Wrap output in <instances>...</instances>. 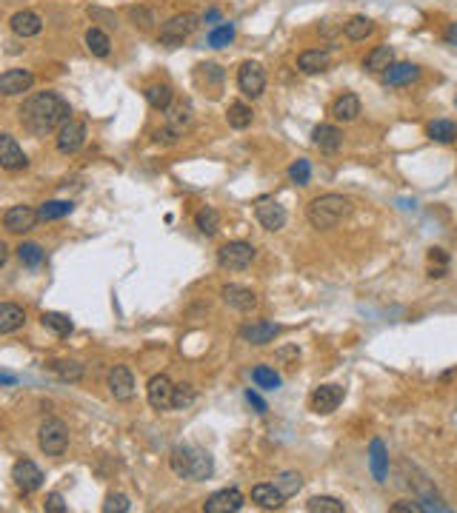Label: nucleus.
<instances>
[{
	"label": "nucleus",
	"mask_w": 457,
	"mask_h": 513,
	"mask_svg": "<svg viewBox=\"0 0 457 513\" xmlns=\"http://www.w3.org/2000/svg\"><path fill=\"white\" fill-rule=\"evenodd\" d=\"M18 114H20V125L32 137H46L58 132L66 120H72V106L58 92H34L23 100Z\"/></svg>",
	"instance_id": "1"
},
{
	"label": "nucleus",
	"mask_w": 457,
	"mask_h": 513,
	"mask_svg": "<svg viewBox=\"0 0 457 513\" xmlns=\"http://www.w3.org/2000/svg\"><path fill=\"white\" fill-rule=\"evenodd\" d=\"M172 474L180 477V479H192V482H203L212 477L215 470V462L212 456L200 451V448H192V445H175L172 448Z\"/></svg>",
	"instance_id": "2"
},
{
	"label": "nucleus",
	"mask_w": 457,
	"mask_h": 513,
	"mask_svg": "<svg viewBox=\"0 0 457 513\" xmlns=\"http://www.w3.org/2000/svg\"><path fill=\"white\" fill-rule=\"evenodd\" d=\"M349 214H352V200L343 194H323V197H314L309 203V223L320 231L335 228L340 220L349 217Z\"/></svg>",
	"instance_id": "3"
},
{
	"label": "nucleus",
	"mask_w": 457,
	"mask_h": 513,
	"mask_svg": "<svg viewBox=\"0 0 457 513\" xmlns=\"http://www.w3.org/2000/svg\"><path fill=\"white\" fill-rule=\"evenodd\" d=\"M37 445L46 456H60L69 448V427L60 419H46L37 431Z\"/></svg>",
	"instance_id": "4"
},
{
	"label": "nucleus",
	"mask_w": 457,
	"mask_h": 513,
	"mask_svg": "<svg viewBox=\"0 0 457 513\" xmlns=\"http://www.w3.org/2000/svg\"><path fill=\"white\" fill-rule=\"evenodd\" d=\"M258 256L255 245L252 242H243V240H232L226 242L220 251H218V263L223 271H243L252 266V260Z\"/></svg>",
	"instance_id": "5"
},
{
	"label": "nucleus",
	"mask_w": 457,
	"mask_h": 513,
	"mask_svg": "<svg viewBox=\"0 0 457 513\" xmlns=\"http://www.w3.org/2000/svg\"><path fill=\"white\" fill-rule=\"evenodd\" d=\"M194 29H197V18H194L192 12H183V15L169 18V20H166V23L160 26L157 40H160V46L175 49V46H183V40H186Z\"/></svg>",
	"instance_id": "6"
},
{
	"label": "nucleus",
	"mask_w": 457,
	"mask_h": 513,
	"mask_svg": "<svg viewBox=\"0 0 457 513\" xmlns=\"http://www.w3.org/2000/svg\"><path fill=\"white\" fill-rule=\"evenodd\" d=\"M237 89L246 95V97H260L263 89H266V71L260 63L255 60H246L240 69H237Z\"/></svg>",
	"instance_id": "7"
},
{
	"label": "nucleus",
	"mask_w": 457,
	"mask_h": 513,
	"mask_svg": "<svg viewBox=\"0 0 457 513\" xmlns=\"http://www.w3.org/2000/svg\"><path fill=\"white\" fill-rule=\"evenodd\" d=\"M12 479H15V488L20 493H34V491L44 488V470H40L32 459H18L12 467Z\"/></svg>",
	"instance_id": "8"
},
{
	"label": "nucleus",
	"mask_w": 457,
	"mask_h": 513,
	"mask_svg": "<svg viewBox=\"0 0 457 513\" xmlns=\"http://www.w3.org/2000/svg\"><path fill=\"white\" fill-rule=\"evenodd\" d=\"M172 394H175V385L166 374H154L146 385V399L154 411H169L172 408Z\"/></svg>",
	"instance_id": "9"
},
{
	"label": "nucleus",
	"mask_w": 457,
	"mask_h": 513,
	"mask_svg": "<svg viewBox=\"0 0 457 513\" xmlns=\"http://www.w3.org/2000/svg\"><path fill=\"white\" fill-rule=\"evenodd\" d=\"M86 143V123L80 120H66L60 128H58V151L63 154H74L83 149Z\"/></svg>",
	"instance_id": "10"
},
{
	"label": "nucleus",
	"mask_w": 457,
	"mask_h": 513,
	"mask_svg": "<svg viewBox=\"0 0 457 513\" xmlns=\"http://www.w3.org/2000/svg\"><path fill=\"white\" fill-rule=\"evenodd\" d=\"M255 217L266 231H280L286 226V208L272 197H260L255 205Z\"/></svg>",
	"instance_id": "11"
},
{
	"label": "nucleus",
	"mask_w": 457,
	"mask_h": 513,
	"mask_svg": "<svg viewBox=\"0 0 457 513\" xmlns=\"http://www.w3.org/2000/svg\"><path fill=\"white\" fill-rule=\"evenodd\" d=\"M220 296H223V303H226L229 308H234V311H240V314H249V311L258 308V294H255L252 288H246V285H237V282L223 285Z\"/></svg>",
	"instance_id": "12"
},
{
	"label": "nucleus",
	"mask_w": 457,
	"mask_h": 513,
	"mask_svg": "<svg viewBox=\"0 0 457 513\" xmlns=\"http://www.w3.org/2000/svg\"><path fill=\"white\" fill-rule=\"evenodd\" d=\"M109 394L117 399V402H129L135 397V376L126 365H114L109 371Z\"/></svg>",
	"instance_id": "13"
},
{
	"label": "nucleus",
	"mask_w": 457,
	"mask_h": 513,
	"mask_svg": "<svg viewBox=\"0 0 457 513\" xmlns=\"http://www.w3.org/2000/svg\"><path fill=\"white\" fill-rule=\"evenodd\" d=\"M277 334H280V328L269 320H255V322L240 325V339L249 342V346H269Z\"/></svg>",
	"instance_id": "14"
},
{
	"label": "nucleus",
	"mask_w": 457,
	"mask_h": 513,
	"mask_svg": "<svg viewBox=\"0 0 457 513\" xmlns=\"http://www.w3.org/2000/svg\"><path fill=\"white\" fill-rule=\"evenodd\" d=\"M34 83V74L29 69H9L0 74V95L4 97H15V95H23L32 89Z\"/></svg>",
	"instance_id": "15"
},
{
	"label": "nucleus",
	"mask_w": 457,
	"mask_h": 513,
	"mask_svg": "<svg viewBox=\"0 0 457 513\" xmlns=\"http://www.w3.org/2000/svg\"><path fill=\"white\" fill-rule=\"evenodd\" d=\"M240 507H243V493L237 488H223V491L212 493L203 505L206 513H237Z\"/></svg>",
	"instance_id": "16"
},
{
	"label": "nucleus",
	"mask_w": 457,
	"mask_h": 513,
	"mask_svg": "<svg viewBox=\"0 0 457 513\" xmlns=\"http://www.w3.org/2000/svg\"><path fill=\"white\" fill-rule=\"evenodd\" d=\"M4 226L6 231L12 234H23V231H32L37 226V211L32 205H12L6 214H4Z\"/></svg>",
	"instance_id": "17"
},
{
	"label": "nucleus",
	"mask_w": 457,
	"mask_h": 513,
	"mask_svg": "<svg viewBox=\"0 0 457 513\" xmlns=\"http://www.w3.org/2000/svg\"><path fill=\"white\" fill-rule=\"evenodd\" d=\"M26 165H29V160H26L23 149L18 146V140H15L12 135H4V132H0V168H6V171H20V168H26Z\"/></svg>",
	"instance_id": "18"
},
{
	"label": "nucleus",
	"mask_w": 457,
	"mask_h": 513,
	"mask_svg": "<svg viewBox=\"0 0 457 513\" xmlns=\"http://www.w3.org/2000/svg\"><path fill=\"white\" fill-rule=\"evenodd\" d=\"M340 402H343V388H340V385H320V388H314V394H312V411L320 413V416L338 411Z\"/></svg>",
	"instance_id": "19"
},
{
	"label": "nucleus",
	"mask_w": 457,
	"mask_h": 513,
	"mask_svg": "<svg viewBox=\"0 0 457 513\" xmlns=\"http://www.w3.org/2000/svg\"><path fill=\"white\" fill-rule=\"evenodd\" d=\"M312 140H314V146L320 149V151H326V154H335L340 146H343V132L338 125H329V123H320L314 132H312Z\"/></svg>",
	"instance_id": "20"
},
{
	"label": "nucleus",
	"mask_w": 457,
	"mask_h": 513,
	"mask_svg": "<svg viewBox=\"0 0 457 513\" xmlns=\"http://www.w3.org/2000/svg\"><path fill=\"white\" fill-rule=\"evenodd\" d=\"M9 26H12V32H15L18 37H34V34L44 32V18H40L37 12L23 9V12H15V15H12Z\"/></svg>",
	"instance_id": "21"
},
{
	"label": "nucleus",
	"mask_w": 457,
	"mask_h": 513,
	"mask_svg": "<svg viewBox=\"0 0 457 513\" xmlns=\"http://www.w3.org/2000/svg\"><path fill=\"white\" fill-rule=\"evenodd\" d=\"M369 467H371V477L378 482H386L389 477V451L380 439H371L369 445Z\"/></svg>",
	"instance_id": "22"
},
{
	"label": "nucleus",
	"mask_w": 457,
	"mask_h": 513,
	"mask_svg": "<svg viewBox=\"0 0 457 513\" xmlns=\"http://www.w3.org/2000/svg\"><path fill=\"white\" fill-rule=\"evenodd\" d=\"M380 77L386 86H409L420 77V69L414 63H392L386 71H380Z\"/></svg>",
	"instance_id": "23"
},
{
	"label": "nucleus",
	"mask_w": 457,
	"mask_h": 513,
	"mask_svg": "<svg viewBox=\"0 0 457 513\" xmlns=\"http://www.w3.org/2000/svg\"><path fill=\"white\" fill-rule=\"evenodd\" d=\"M357 114H360V97L352 92H343L335 103H331V117L338 123H355Z\"/></svg>",
	"instance_id": "24"
},
{
	"label": "nucleus",
	"mask_w": 457,
	"mask_h": 513,
	"mask_svg": "<svg viewBox=\"0 0 457 513\" xmlns=\"http://www.w3.org/2000/svg\"><path fill=\"white\" fill-rule=\"evenodd\" d=\"M252 502H258L263 510H277V507H283L286 496L280 493V488L274 482H260L252 488Z\"/></svg>",
	"instance_id": "25"
},
{
	"label": "nucleus",
	"mask_w": 457,
	"mask_h": 513,
	"mask_svg": "<svg viewBox=\"0 0 457 513\" xmlns=\"http://www.w3.org/2000/svg\"><path fill=\"white\" fill-rule=\"evenodd\" d=\"M331 66V55L326 52V49H309V52H303L300 57H298V69L303 71V74H320V71H326Z\"/></svg>",
	"instance_id": "26"
},
{
	"label": "nucleus",
	"mask_w": 457,
	"mask_h": 513,
	"mask_svg": "<svg viewBox=\"0 0 457 513\" xmlns=\"http://www.w3.org/2000/svg\"><path fill=\"white\" fill-rule=\"evenodd\" d=\"M166 111H169V123H166V128H169L175 137H183V132L192 128V106L178 103V106H169Z\"/></svg>",
	"instance_id": "27"
},
{
	"label": "nucleus",
	"mask_w": 457,
	"mask_h": 513,
	"mask_svg": "<svg viewBox=\"0 0 457 513\" xmlns=\"http://www.w3.org/2000/svg\"><path fill=\"white\" fill-rule=\"evenodd\" d=\"M26 322V311L15 303H0V334H15Z\"/></svg>",
	"instance_id": "28"
},
{
	"label": "nucleus",
	"mask_w": 457,
	"mask_h": 513,
	"mask_svg": "<svg viewBox=\"0 0 457 513\" xmlns=\"http://www.w3.org/2000/svg\"><path fill=\"white\" fill-rule=\"evenodd\" d=\"M392 63H395V52H392V46H375V49H371V52L366 55L363 69H366V71H371V74H380V71H386Z\"/></svg>",
	"instance_id": "29"
},
{
	"label": "nucleus",
	"mask_w": 457,
	"mask_h": 513,
	"mask_svg": "<svg viewBox=\"0 0 457 513\" xmlns=\"http://www.w3.org/2000/svg\"><path fill=\"white\" fill-rule=\"evenodd\" d=\"M146 103L154 109V111H166L172 106V86H166V83H152V86H146Z\"/></svg>",
	"instance_id": "30"
},
{
	"label": "nucleus",
	"mask_w": 457,
	"mask_h": 513,
	"mask_svg": "<svg viewBox=\"0 0 457 513\" xmlns=\"http://www.w3.org/2000/svg\"><path fill=\"white\" fill-rule=\"evenodd\" d=\"M72 211H74V203H72V200H46L44 205L37 208V220H44V223H52V220L69 217Z\"/></svg>",
	"instance_id": "31"
},
{
	"label": "nucleus",
	"mask_w": 457,
	"mask_h": 513,
	"mask_svg": "<svg viewBox=\"0 0 457 513\" xmlns=\"http://www.w3.org/2000/svg\"><path fill=\"white\" fill-rule=\"evenodd\" d=\"M194 228L200 231V234H206V237H215L218 234V228H220V214L215 211V208H200L197 214H194Z\"/></svg>",
	"instance_id": "32"
},
{
	"label": "nucleus",
	"mask_w": 457,
	"mask_h": 513,
	"mask_svg": "<svg viewBox=\"0 0 457 513\" xmlns=\"http://www.w3.org/2000/svg\"><path fill=\"white\" fill-rule=\"evenodd\" d=\"M371 32H375V23H371L366 15H355V18H349L346 23H343V34L349 37V40H366Z\"/></svg>",
	"instance_id": "33"
},
{
	"label": "nucleus",
	"mask_w": 457,
	"mask_h": 513,
	"mask_svg": "<svg viewBox=\"0 0 457 513\" xmlns=\"http://www.w3.org/2000/svg\"><path fill=\"white\" fill-rule=\"evenodd\" d=\"M252 117H255V111H252V106H246V103H232L229 106V111H226V120H229V125L232 128H237V132H243V128H249L252 125Z\"/></svg>",
	"instance_id": "34"
},
{
	"label": "nucleus",
	"mask_w": 457,
	"mask_h": 513,
	"mask_svg": "<svg viewBox=\"0 0 457 513\" xmlns=\"http://www.w3.org/2000/svg\"><path fill=\"white\" fill-rule=\"evenodd\" d=\"M429 137L437 143H454L457 140V123L451 120H432L429 123Z\"/></svg>",
	"instance_id": "35"
},
{
	"label": "nucleus",
	"mask_w": 457,
	"mask_h": 513,
	"mask_svg": "<svg viewBox=\"0 0 457 513\" xmlns=\"http://www.w3.org/2000/svg\"><path fill=\"white\" fill-rule=\"evenodd\" d=\"M44 256H46V251L40 248L37 242H20V245H18V260H20L26 268H37L40 263H44Z\"/></svg>",
	"instance_id": "36"
},
{
	"label": "nucleus",
	"mask_w": 457,
	"mask_h": 513,
	"mask_svg": "<svg viewBox=\"0 0 457 513\" xmlns=\"http://www.w3.org/2000/svg\"><path fill=\"white\" fill-rule=\"evenodd\" d=\"M86 46H89V52H92L95 57H106V55L112 52V40H109L106 32L89 29V32H86Z\"/></svg>",
	"instance_id": "37"
},
{
	"label": "nucleus",
	"mask_w": 457,
	"mask_h": 513,
	"mask_svg": "<svg viewBox=\"0 0 457 513\" xmlns=\"http://www.w3.org/2000/svg\"><path fill=\"white\" fill-rule=\"evenodd\" d=\"M306 510H309V513H343L346 507H343V502L335 499V496H312V499L306 502Z\"/></svg>",
	"instance_id": "38"
},
{
	"label": "nucleus",
	"mask_w": 457,
	"mask_h": 513,
	"mask_svg": "<svg viewBox=\"0 0 457 513\" xmlns=\"http://www.w3.org/2000/svg\"><path fill=\"white\" fill-rule=\"evenodd\" d=\"M44 328H49V331L58 334V336H69V334L74 331L72 320H69L66 314H58V311H46V314H44Z\"/></svg>",
	"instance_id": "39"
},
{
	"label": "nucleus",
	"mask_w": 457,
	"mask_h": 513,
	"mask_svg": "<svg viewBox=\"0 0 457 513\" xmlns=\"http://www.w3.org/2000/svg\"><path fill=\"white\" fill-rule=\"evenodd\" d=\"M52 371H55L63 382H80V379H83V365L74 362V360H55V362H52Z\"/></svg>",
	"instance_id": "40"
},
{
	"label": "nucleus",
	"mask_w": 457,
	"mask_h": 513,
	"mask_svg": "<svg viewBox=\"0 0 457 513\" xmlns=\"http://www.w3.org/2000/svg\"><path fill=\"white\" fill-rule=\"evenodd\" d=\"M252 379H255L258 388H263V391H277L280 388V374L272 371V368H266V365H258L252 371Z\"/></svg>",
	"instance_id": "41"
},
{
	"label": "nucleus",
	"mask_w": 457,
	"mask_h": 513,
	"mask_svg": "<svg viewBox=\"0 0 457 513\" xmlns=\"http://www.w3.org/2000/svg\"><path fill=\"white\" fill-rule=\"evenodd\" d=\"M194 399H197V391L192 388L189 382H180V385H175V394H172V408H178V411H186V408H192V405H194Z\"/></svg>",
	"instance_id": "42"
},
{
	"label": "nucleus",
	"mask_w": 457,
	"mask_h": 513,
	"mask_svg": "<svg viewBox=\"0 0 457 513\" xmlns=\"http://www.w3.org/2000/svg\"><path fill=\"white\" fill-rule=\"evenodd\" d=\"M274 485H277L280 493L289 499V496H295V493L303 488V479H300V474H295V470H283V474L274 479Z\"/></svg>",
	"instance_id": "43"
},
{
	"label": "nucleus",
	"mask_w": 457,
	"mask_h": 513,
	"mask_svg": "<svg viewBox=\"0 0 457 513\" xmlns=\"http://www.w3.org/2000/svg\"><path fill=\"white\" fill-rule=\"evenodd\" d=\"M232 40H234V26H232V23H220V26H215V29L209 32V46H215V49L229 46Z\"/></svg>",
	"instance_id": "44"
},
{
	"label": "nucleus",
	"mask_w": 457,
	"mask_h": 513,
	"mask_svg": "<svg viewBox=\"0 0 457 513\" xmlns=\"http://www.w3.org/2000/svg\"><path fill=\"white\" fill-rule=\"evenodd\" d=\"M309 177H312V165H309V160H295L292 165H289V180H292V183L306 186Z\"/></svg>",
	"instance_id": "45"
},
{
	"label": "nucleus",
	"mask_w": 457,
	"mask_h": 513,
	"mask_svg": "<svg viewBox=\"0 0 457 513\" xmlns=\"http://www.w3.org/2000/svg\"><path fill=\"white\" fill-rule=\"evenodd\" d=\"M129 507H132V502L126 493H109L103 502V513H126Z\"/></svg>",
	"instance_id": "46"
},
{
	"label": "nucleus",
	"mask_w": 457,
	"mask_h": 513,
	"mask_svg": "<svg viewBox=\"0 0 457 513\" xmlns=\"http://www.w3.org/2000/svg\"><path fill=\"white\" fill-rule=\"evenodd\" d=\"M197 80H206V83H215V89L220 86V80H223V69L218 66V63H203V66H197Z\"/></svg>",
	"instance_id": "47"
},
{
	"label": "nucleus",
	"mask_w": 457,
	"mask_h": 513,
	"mask_svg": "<svg viewBox=\"0 0 457 513\" xmlns=\"http://www.w3.org/2000/svg\"><path fill=\"white\" fill-rule=\"evenodd\" d=\"M44 510H46V513H66V502H63V496H60V493H49V496H46Z\"/></svg>",
	"instance_id": "48"
},
{
	"label": "nucleus",
	"mask_w": 457,
	"mask_h": 513,
	"mask_svg": "<svg viewBox=\"0 0 457 513\" xmlns=\"http://www.w3.org/2000/svg\"><path fill=\"white\" fill-rule=\"evenodd\" d=\"M132 20L140 23V29H152L154 26V15L149 9H132Z\"/></svg>",
	"instance_id": "49"
},
{
	"label": "nucleus",
	"mask_w": 457,
	"mask_h": 513,
	"mask_svg": "<svg viewBox=\"0 0 457 513\" xmlns=\"http://www.w3.org/2000/svg\"><path fill=\"white\" fill-rule=\"evenodd\" d=\"M392 510H395V513H418V510H420V502L400 499V502H395V505H392Z\"/></svg>",
	"instance_id": "50"
},
{
	"label": "nucleus",
	"mask_w": 457,
	"mask_h": 513,
	"mask_svg": "<svg viewBox=\"0 0 457 513\" xmlns=\"http://www.w3.org/2000/svg\"><path fill=\"white\" fill-rule=\"evenodd\" d=\"M246 399H249V405H255V408H258V413H266V411H269V408H266V402H263L255 391H246Z\"/></svg>",
	"instance_id": "51"
},
{
	"label": "nucleus",
	"mask_w": 457,
	"mask_h": 513,
	"mask_svg": "<svg viewBox=\"0 0 457 513\" xmlns=\"http://www.w3.org/2000/svg\"><path fill=\"white\" fill-rule=\"evenodd\" d=\"M429 263H440V266H446V263H449V256H446L440 248H432V251H429Z\"/></svg>",
	"instance_id": "52"
},
{
	"label": "nucleus",
	"mask_w": 457,
	"mask_h": 513,
	"mask_svg": "<svg viewBox=\"0 0 457 513\" xmlns=\"http://www.w3.org/2000/svg\"><path fill=\"white\" fill-rule=\"evenodd\" d=\"M220 18H223V15H220V9H215V6H212V9H206V15H203V20H206V23H220Z\"/></svg>",
	"instance_id": "53"
},
{
	"label": "nucleus",
	"mask_w": 457,
	"mask_h": 513,
	"mask_svg": "<svg viewBox=\"0 0 457 513\" xmlns=\"http://www.w3.org/2000/svg\"><path fill=\"white\" fill-rule=\"evenodd\" d=\"M446 40L451 43V46H457V23H449V29H446Z\"/></svg>",
	"instance_id": "54"
},
{
	"label": "nucleus",
	"mask_w": 457,
	"mask_h": 513,
	"mask_svg": "<svg viewBox=\"0 0 457 513\" xmlns=\"http://www.w3.org/2000/svg\"><path fill=\"white\" fill-rule=\"evenodd\" d=\"M6 260H9V248H6V242L0 240V268L6 266Z\"/></svg>",
	"instance_id": "55"
},
{
	"label": "nucleus",
	"mask_w": 457,
	"mask_h": 513,
	"mask_svg": "<svg viewBox=\"0 0 457 513\" xmlns=\"http://www.w3.org/2000/svg\"><path fill=\"white\" fill-rule=\"evenodd\" d=\"M0 382H6V385H12V382H15V376H9V374H0Z\"/></svg>",
	"instance_id": "56"
}]
</instances>
